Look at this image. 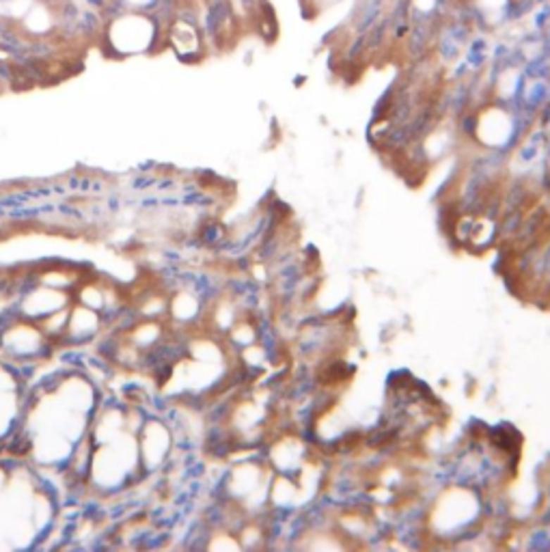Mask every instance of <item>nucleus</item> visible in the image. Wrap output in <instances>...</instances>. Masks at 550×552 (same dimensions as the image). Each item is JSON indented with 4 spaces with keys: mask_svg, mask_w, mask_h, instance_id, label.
Segmentation results:
<instances>
[{
    "mask_svg": "<svg viewBox=\"0 0 550 552\" xmlns=\"http://www.w3.org/2000/svg\"><path fill=\"white\" fill-rule=\"evenodd\" d=\"M548 24H550V0L548 3H539L531 13V28L544 30Z\"/></svg>",
    "mask_w": 550,
    "mask_h": 552,
    "instance_id": "1",
    "label": "nucleus"
},
{
    "mask_svg": "<svg viewBox=\"0 0 550 552\" xmlns=\"http://www.w3.org/2000/svg\"><path fill=\"white\" fill-rule=\"evenodd\" d=\"M85 3H87V7H89V9H95V11H99L101 7L106 5V0H85Z\"/></svg>",
    "mask_w": 550,
    "mask_h": 552,
    "instance_id": "2",
    "label": "nucleus"
}]
</instances>
